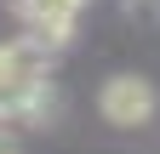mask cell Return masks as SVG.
Wrapping results in <instances>:
<instances>
[{"label":"cell","instance_id":"6da1fadb","mask_svg":"<svg viewBox=\"0 0 160 154\" xmlns=\"http://www.w3.org/2000/svg\"><path fill=\"white\" fill-rule=\"evenodd\" d=\"M97 108H103L109 126L132 131V126H143L149 114H154V86L143 80V74H114V80L97 91Z\"/></svg>","mask_w":160,"mask_h":154},{"label":"cell","instance_id":"7a4b0ae2","mask_svg":"<svg viewBox=\"0 0 160 154\" xmlns=\"http://www.w3.org/2000/svg\"><path fill=\"white\" fill-rule=\"evenodd\" d=\"M46 69H52V46L46 40H12V46H0V91H12V86H46Z\"/></svg>","mask_w":160,"mask_h":154},{"label":"cell","instance_id":"3957f363","mask_svg":"<svg viewBox=\"0 0 160 154\" xmlns=\"http://www.w3.org/2000/svg\"><path fill=\"white\" fill-rule=\"evenodd\" d=\"M0 154H17V143H12V137H6V131H0Z\"/></svg>","mask_w":160,"mask_h":154},{"label":"cell","instance_id":"277c9868","mask_svg":"<svg viewBox=\"0 0 160 154\" xmlns=\"http://www.w3.org/2000/svg\"><path fill=\"white\" fill-rule=\"evenodd\" d=\"M126 6H154V0H126Z\"/></svg>","mask_w":160,"mask_h":154},{"label":"cell","instance_id":"5b68a950","mask_svg":"<svg viewBox=\"0 0 160 154\" xmlns=\"http://www.w3.org/2000/svg\"><path fill=\"white\" fill-rule=\"evenodd\" d=\"M74 6H86V0H74Z\"/></svg>","mask_w":160,"mask_h":154}]
</instances>
